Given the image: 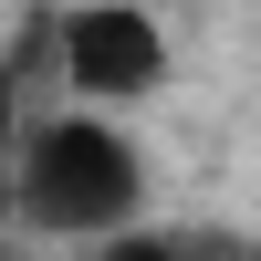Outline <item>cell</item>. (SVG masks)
I'll use <instances>...</instances> for the list:
<instances>
[{"label": "cell", "mask_w": 261, "mask_h": 261, "mask_svg": "<svg viewBox=\"0 0 261 261\" xmlns=\"http://www.w3.org/2000/svg\"><path fill=\"white\" fill-rule=\"evenodd\" d=\"M105 261H167V241H115Z\"/></svg>", "instance_id": "obj_4"}, {"label": "cell", "mask_w": 261, "mask_h": 261, "mask_svg": "<svg viewBox=\"0 0 261 261\" xmlns=\"http://www.w3.org/2000/svg\"><path fill=\"white\" fill-rule=\"evenodd\" d=\"M146 199V167L115 125L53 115L11 146V209H32V230H125Z\"/></svg>", "instance_id": "obj_1"}, {"label": "cell", "mask_w": 261, "mask_h": 261, "mask_svg": "<svg viewBox=\"0 0 261 261\" xmlns=\"http://www.w3.org/2000/svg\"><path fill=\"white\" fill-rule=\"evenodd\" d=\"M63 73H73V94L125 105V94H157L167 42H157V21H146L136 0H84V11L63 21Z\"/></svg>", "instance_id": "obj_2"}, {"label": "cell", "mask_w": 261, "mask_h": 261, "mask_svg": "<svg viewBox=\"0 0 261 261\" xmlns=\"http://www.w3.org/2000/svg\"><path fill=\"white\" fill-rule=\"evenodd\" d=\"M11 146H21V84L0 73V220H11Z\"/></svg>", "instance_id": "obj_3"}]
</instances>
